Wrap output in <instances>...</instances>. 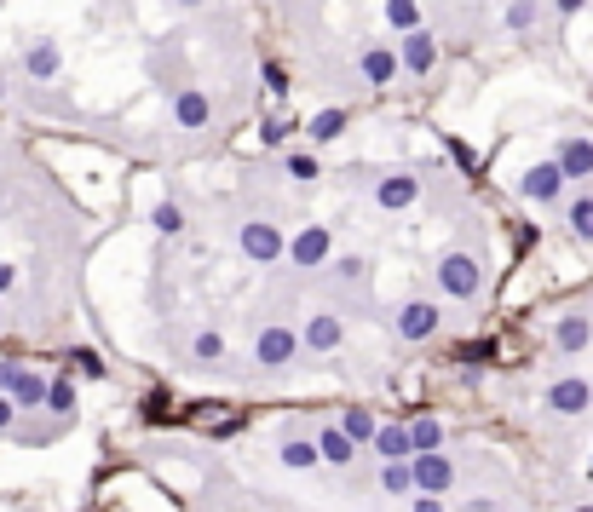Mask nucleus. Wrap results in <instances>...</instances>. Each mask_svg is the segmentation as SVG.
Wrapping results in <instances>:
<instances>
[{
	"label": "nucleus",
	"mask_w": 593,
	"mask_h": 512,
	"mask_svg": "<svg viewBox=\"0 0 593 512\" xmlns=\"http://www.w3.org/2000/svg\"><path fill=\"white\" fill-rule=\"evenodd\" d=\"M397 58H404V69H409V76H427V69H432V58H438V41H432V35L415 23V29H404V52H397Z\"/></svg>",
	"instance_id": "nucleus-4"
},
{
	"label": "nucleus",
	"mask_w": 593,
	"mask_h": 512,
	"mask_svg": "<svg viewBox=\"0 0 593 512\" xmlns=\"http://www.w3.org/2000/svg\"><path fill=\"white\" fill-rule=\"evenodd\" d=\"M374 449H381L386 460H404V455H415V449H409V426H374Z\"/></svg>",
	"instance_id": "nucleus-15"
},
{
	"label": "nucleus",
	"mask_w": 593,
	"mask_h": 512,
	"mask_svg": "<svg viewBox=\"0 0 593 512\" xmlns=\"http://www.w3.org/2000/svg\"><path fill=\"white\" fill-rule=\"evenodd\" d=\"M588 472H593V467H588Z\"/></svg>",
	"instance_id": "nucleus-40"
},
{
	"label": "nucleus",
	"mask_w": 593,
	"mask_h": 512,
	"mask_svg": "<svg viewBox=\"0 0 593 512\" xmlns=\"http://www.w3.org/2000/svg\"><path fill=\"white\" fill-rule=\"evenodd\" d=\"M283 467H317V444H283Z\"/></svg>",
	"instance_id": "nucleus-27"
},
{
	"label": "nucleus",
	"mask_w": 593,
	"mask_h": 512,
	"mask_svg": "<svg viewBox=\"0 0 593 512\" xmlns=\"http://www.w3.org/2000/svg\"><path fill=\"white\" fill-rule=\"evenodd\" d=\"M415 179H409V173H392V179H381V207H409V202H415Z\"/></svg>",
	"instance_id": "nucleus-17"
},
{
	"label": "nucleus",
	"mask_w": 593,
	"mask_h": 512,
	"mask_svg": "<svg viewBox=\"0 0 593 512\" xmlns=\"http://www.w3.org/2000/svg\"><path fill=\"white\" fill-rule=\"evenodd\" d=\"M432 328H438V306H427V300H415V306L397 316V334L404 340H427Z\"/></svg>",
	"instance_id": "nucleus-13"
},
{
	"label": "nucleus",
	"mask_w": 593,
	"mask_h": 512,
	"mask_svg": "<svg viewBox=\"0 0 593 512\" xmlns=\"http://www.w3.org/2000/svg\"><path fill=\"white\" fill-rule=\"evenodd\" d=\"M196 357H202V363L225 357V340H220V334H196Z\"/></svg>",
	"instance_id": "nucleus-32"
},
{
	"label": "nucleus",
	"mask_w": 593,
	"mask_h": 512,
	"mask_svg": "<svg viewBox=\"0 0 593 512\" xmlns=\"http://www.w3.org/2000/svg\"><path fill=\"white\" fill-rule=\"evenodd\" d=\"M553 167H559L565 179H588V173H593V144H588V139H565Z\"/></svg>",
	"instance_id": "nucleus-8"
},
{
	"label": "nucleus",
	"mask_w": 593,
	"mask_h": 512,
	"mask_svg": "<svg viewBox=\"0 0 593 512\" xmlns=\"http://www.w3.org/2000/svg\"><path fill=\"white\" fill-rule=\"evenodd\" d=\"M409 478H415V490H427V495H444L450 490V460L438 455V449H415V467H409Z\"/></svg>",
	"instance_id": "nucleus-1"
},
{
	"label": "nucleus",
	"mask_w": 593,
	"mask_h": 512,
	"mask_svg": "<svg viewBox=\"0 0 593 512\" xmlns=\"http://www.w3.org/2000/svg\"><path fill=\"white\" fill-rule=\"evenodd\" d=\"M415 512H444V507L432 501V495H421V501H415Z\"/></svg>",
	"instance_id": "nucleus-35"
},
{
	"label": "nucleus",
	"mask_w": 593,
	"mask_h": 512,
	"mask_svg": "<svg viewBox=\"0 0 593 512\" xmlns=\"http://www.w3.org/2000/svg\"><path fill=\"white\" fill-rule=\"evenodd\" d=\"M41 404H46V409H58V414H69V409H76V386H69V380L46 386V397H41Z\"/></svg>",
	"instance_id": "nucleus-26"
},
{
	"label": "nucleus",
	"mask_w": 593,
	"mask_h": 512,
	"mask_svg": "<svg viewBox=\"0 0 593 512\" xmlns=\"http://www.w3.org/2000/svg\"><path fill=\"white\" fill-rule=\"evenodd\" d=\"M438 283H444V294H455V300L478 294V260H467V253H450V260L438 265Z\"/></svg>",
	"instance_id": "nucleus-2"
},
{
	"label": "nucleus",
	"mask_w": 593,
	"mask_h": 512,
	"mask_svg": "<svg viewBox=\"0 0 593 512\" xmlns=\"http://www.w3.org/2000/svg\"><path fill=\"white\" fill-rule=\"evenodd\" d=\"M288 132H294V121L271 116V121H265V127H260V139H265V144H283V139H288Z\"/></svg>",
	"instance_id": "nucleus-31"
},
{
	"label": "nucleus",
	"mask_w": 593,
	"mask_h": 512,
	"mask_svg": "<svg viewBox=\"0 0 593 512\" xmlns=\"http://www.w3.org/2000/svg\"><path fill=\"white\" fill-rule=\"evenodd\" d=\"M0 380H6V392H12V409H35L46 397V380L29 374V369H0Z\"/></svg>",
	"instance_id": "nucleus-5"
},
{
	"label": "nucleus",
	"mask_w": 593,
	"mask_h": 512,
	"mask_svg": "<svg viewBox=\"0 0 593 512\" xmlns=\"http://www.w3.org/2000/svg\"><path fill=\"white\" fill-rule=\"evenodd\" d=\"M341 432L352 437V444H369V437H374V420H369V409H352V414L341 420Z\"/></svg>",
	"instance_id": "nucleus-24"
},
{
	"label": "nucleus",
	"mask_w": 593,
	"mask_h": 512,
	"mask_svg": "<svg viewBox=\"0 0 593 512\" xmlns=\"http://www.w3.org/2000/svg\"><path fill=\"white\" fill-rule=\"evenodd\" d=\"M306 346L311 351H334L341 346V316H311L306 323Z\"/></svg>",
	"instance_id": "nucleus-16"
},
{
	"label": "nucleus",
	"mask_w": 593,
	"mask_h": 512,
	"mask_svg": "<svg viewBox=\"0 0 593 512\" xmlns=\"http://www.w3.org/2000/svg\"><path fill=\"white\" fill-rule=\"evenodd\" d=\"M288 253H294V265H323V260H329V230H323V225L300 230V236L288 242Z\"/></svg>",
	"instance_id": "nucleus-9"
},
{
	"label": "nucleus",
	"mask_w": 593,
	"mask_h": 512,
	"mask_svg": "<svg viewBox=\"0 0 593 512\" xmlns=\"http://www.w3.org/2000/svg\"><path fill=\"white\" fill-rule=\"evenodd\" d=\"M576 512H593V507H576Z\"/></svg>",
	"instance_id": "nucleus-39"
},
{
	"label": "nucleus",
	"mask_w": 593,
	"mask_h": 512,
	"mask_svg": "<svg viewBox=\"0 0 593 512\" xmlns=\"http://www.w3.org/2000/svg\"><path fill=\"white\" fill-rule=\"evenodd\" d=\"M242 253L260 265L283 260V236H276V225H265V219H253V225H242Z\"/></svg>",
	"instance_id": "nucleus-3"
},
{
	"label": "nucleus",
	"mask_w": 593,
	"mask_h": 512,
	"mask_svg": "<svg viewBox=\"0 0 593 512\" xmlns=\"http://www.w3.org/2000/svg\"><path fill=\"white\" fill-rule=\"evenodd\" d=\"M173 121H179V127H208V121H213V99H208V92H196V87L179 92V99H173Z\"/></svg>",
	"instance_id": "nucleus-7"
},
{
	"label": "nucleus",
	"mask_w": 593,
	"mask_h": 512,
	"mask_svg": "<svg viewBox=\"0 0 593 512\" xmlns=\"http://www.w3.org/2000/svg\"><path fill=\"white\" fill-rule=\"evenodd\" d=\"M150 225H156V230H167V236H179V230H185V213H179V202H156Z\"/></svg>",
	"instance_id": "nucleus-22"
},
{
	"label": "nucleus",
	"mask_w": 593,
	"mask_h": 512,
	"mask_svg": "<svg viewBox=\"0 0 593 512\" xmlns=\"http://www.w3.org/2000/svg\"><path fill=\"white\" fill-rule=\"evenodd\" d=\"M294 351H300V340L288 334V328H265V334L253 340V357H260V363H271V369H276V363H288Z\"/></svg>",
	"instance_id": "nucleus-6"
},
{
	"label": "nucleus",
	"mask_w": 593,
	"mask_h": 512,
	"mask_svg": "<svg viewBox=\"0 0 593 512\" xmlns=\"http://www.w3.org/2000/svg\"><path fill=\"white\" fill-rule=\"evenodd\" d=\"M444 444V426L438 420H415L409 426V449H438Z\"/></svg>",
	"instance_id": "nucleus-23"
},
{
	"label": "nucleus",
	"mask_w": 593,
	"mask_h": 512,
	"mask_svg": "<svg viewBox=\"0 0 593 512\" xmlns=\"http://www.w3.org/2000/svg\"><path fill=\"white\" fill-rule=\"evenodd\" d=\"M588 346V316H565L559 323V351H582Z\"/></svg>",
	"instance_id": "nucleus-20"
},
{
	"label": "nucleus",
	"mask_w": 593,
	"mask_h": 512,
	"mask_svg": "<svg viewBox=\"0 0 593 512\" xmlns=\"http://www.w3.org/2000/svg\"><path fill=\"white\" fill-rule=\"evenodd\" d=\"M311 139H317V144H329V139H341V132H346V109H323V116H311Z\"/></svg>",
	"instance_id": "nucleus-18"
},
{
	"label": "nucleus",
	"mask_w": 593,
	"mask_h": 512,
	"mask_svg": "<svg viewBox=\"0 0 593 512\" xmlns=\"http://www.w3.org/2000/svg\"><path fill=\"white\" fill-rule=\"evenodd\" d=\"M582 6H588V0H559V12H565V18H576Z\"/></svg>",
	"instance_id": "nucleus-34"
},
{
	"label": "nucleus",
	"mask_w": 593,
	"mask_h": 512,
	"mask_svg": "<svg viewBox=\"0 0 593 512\" xmlns=\"http://www.w3.org/2000/svg\"><path fill=\"white\" fill-rule=\"evenodd\" d=\"M559 185H565V173L548 162V167H530V173H525V185H518V190H525L530 202H553V196H559Z\"/></svg>",
	"instance_id": "nucleus-12"
},
{
	"label": "nucleus",
	"mask_w": 593,
	"mask_h": 512,
	"mask_svg": "<svg viewBox=\"0 0 593 512\" xmlns=\"http://www.w3.org/2000/svg\"><path fill=\"white\" fill-rule=\"evenodd\" d=\"M288 179H300V185L317 179V156H288Z\"/></svg>",
	"instance_id": "nucleus-30"
},
{
	"label": "nucleus",
	"mask_w": 593,
	"mask_h": 512,
	"mask_svg": "<svg viewBox=\"0 0 593 512\" xmlns=\"http://www.w3.org/2000/svg\"><path fill=\"white\" fill-rule=\"evenodd\" d=\"M386 23H392V29H415L421 6H415V0H386Z\"/></svg>",
	"instance_id": "nucleus-21"
},
{
	"label": "nucleus",
	"mask_w": 593,
	"mask_h": 512,
	"mask_svg": "<svg viewBox=\"0 0 593 512\" xmlns=\"http://www.w3.org/2000/svg\"><path fill=\"white\" fill-rule=\"evenodd\" d=\"M58 64H64V58H58V46H52V41H35L29 52H23V69H29L35 81H52V76H58Z\"/></svg>",
	"instance_id": "nucleus-14"
},
{
	"label": "nucleus",
	"mask_w": 593,
	"mask_h": 512,
	"mask_svg": "<svg viewBox=\"0 0 593 512\" xmlns=\"http://www.w3.org/2000/svg\"><path fill=\"white\" fill-rule=\"evenodd\" d=\"M530 23H536V0H513V6H507V29L525 35Z\"/></svg>",
	"instance_id": "nucleus-28"
},
{
	"label": "nucleus",
	"mask_w": 593,
	"mask_h": 512,
	"mask_svg": "<svg viewBox=\"0 0 593 512\" xmlns=\"http://www.w3.org/2000/svg\"><path fill=\"white\" fill-rule=\"evenodd\" d=\"M386 490H392V495H404V490H415V478H409V467H404V460H386Z\"/></svg>",
	"instance_id": "nucleus-29"
},
{
	"label": "nucleus",
	"mask_w": 593,
	"mask_h": 512,
	"mask_svg": "<svg viewBox=\"0 0 593 512\" xmlns=\"http://www.w3.org/2000/svg\"><path fill=\"white\" fill-rule=\"evenodd\" d=\"M363 81H369V87L397 81V52L392 46H369V52H363Z\"/></svg>",
	"instance_id": "nucleus-10"
},
{
	"label": "nucleus",
	"mask_w": 593,
	"mask_h": 512,
	"mask_svg": "<svg viewBox=\"0 0 593 512\" xmlns=\"http://www.w3.org/2000/svg\"><path fill=\"white\" fill-rule=\"evenodd\" d=\"M0 426H12V397H0Z\"/></svg>",
	"instance_id": "nucleus-36"
},
{
	"label": "nucleus",
	"mask_w": 593,
	"mask_h": 512,
	"mask_svg": "<svg viewBox=\"0 0 593 512\" xmlns=\"http://www.w3.org/2000/svg\"><path fill=\"white\" fill-rule=\"evenodd\" d=\"M265 87L283 99V92H288V69H283V64H265Z\"/></svg>",
	"instance_id": "nucleus-33"
},
{
	"label": "nucleus",
	"mask_w": 593,
	"mask_h": 512,
	"mask_svg": "<svg viewBox=\"0 0 593 512\" xmlns=\"http://www.w3.org/2000/svg\"><path fill=\"white\" fill-rule=\"evenodd\" d=\"M565 219H571V230H576V236H593V196H576Z\"/></svg>",
	"instance_id": "nucleus-25"
},
{
	"label": "nucleus",
	"mask_w": 593,
	"mask_h": 512,
	"mask_svg": "<svg viewBox=\"0 0 593 512\" xmlns=\"http://www.w3.org/2000/svg\"><path fill=\"white\" fill-rule=\"evenodd\" d=\"M317 455H323V460H341V467H346V460H352V437H346L341 426H329V432L317 437Z\"/></svg>",
	"instance_id": "nucleus-19"
},
{
	"label": "nucleus",
	"mask_w": 593,
	"mask_h": 512,
	"mask_svg": "<svg viewBox=\"0 0 593 512\" xmlns=\"http://www.w3.org/2000/svg\"><path fill=\"white\" fill-rule=\"evenodd\" d=\"M548 404L559 409V414H582V409L593 404V386H588V380H559V386L548 392Z\"/></svg>",
	"instance_id": "nucleus-11"
},
{
	"label": "nucleus",
	"mask_w": 593,
	"mask_h": 512,
	"mask_svg": "<svg viewBox=\"0 0 593 512\" xmlns=\"http://www.w3.org/2000/svg\"><path fill=\"white\" fill-rule=\"evenodd\" d=\"M0 288H12V265H0Z\"/></svg>",
	"instance_id": "nucleus-37"
},
{
	"label": "nucleus",
	"mask_w": 593,
	"mask_h": 512,
	"mask_svg": "<svg viewBox=\"0 0 593 512\" xmlns=\"http://www.w3.org/2000/svg\"><path fill=\"white\" fill-rule=\"evenodd\" d=\"M179 6H202V0H179Z\"/></svg>",
	"instance_id": "nucleus-38"
}]
</instances>
